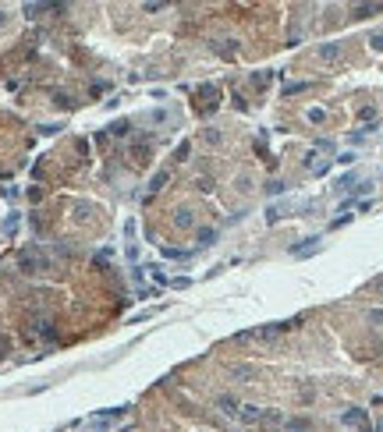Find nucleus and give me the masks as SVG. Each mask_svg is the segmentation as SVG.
Here are the masks:
<instances>
[{"instance_id": "obj_1", "label": "nucleus", "mask_w": 383, "mask_h": 432, "mask_svg": "<svg viewBox=\"0 0 383 432\" xmlns=\"http://www.w3.org/2000/svg\"><path fill=\"white\" fill-rule=\"evenodd\" d=\"M238 418H245V422H259V408H256V404H241V408H238Z\"/></svg>"}, {"instance_id": "obj_2", "label": "nucleus", "mask_w": 383, "mask_h": 432, "mask_svg": "<svg viewBox=\"0 0 383 432\" xmlns=\"http://www.w3.org/2000/svg\"><path fill=\"white\" fill-rule=\"evenodd\" d=\"M380 11H383V4H359V7H355L359 18H373V14H380Z\"/></svg>"}, {"instance_id": "obj_8", "label": "nucleus", "mask_w": 383, "mask_h": 432, "mask_svg": "<svg viewBox=\"0 0 383 432\" xmlns=\"http://www.w3.org/2000/svg\"><path fill=\"white\" fill-rule=\"evenodd\" d=\"M369 319H373V322H383V308H373V312H369Z\"/></svg>"}, {"instance_id": "obj_3", "label": "nucleus", "mask_w": 383, "mask_h": 432, "mask_svg": "<svg viewBox=\"0 0 383 432\" xmlns=\"http://www.w3.org/2000/svg\"><path fill=\"white\" fill-rule=\"evenodd\" d=\"M312 252H319V237H309V245L291 248V255H312Z\"/></svg>"}, {"instance_id": "obj_6", "label": "nucleus", "mask_w": 383, "mask_h": 432, "mask_svg": "<svg viewBox=\"0 0 383 432\" xmlns=\"http://www.w3.org/2000/svg\"><path fill=\"white\" fill-rule=\"evenodd\" d=\"M319 53H323V57H326V61H330V57H337V53H341V50H337V46H323V50H319Z\"/></svg>"}, {"instance_id": "obj_5", "label": "nucleus", "mask_w": 383, "mask_h": 432, "mask_svg": "<svg viewBox=\"0 0 383 432\" xmlns=\"http://www.w3.org/2000/svg\"><path fill=\"white\" fill-rule=\"evenodd\" d=\"M220 408H224V411H227V415H238V404H234V400H231V397H220Z\"/></svg>"}, {"instance_id": "obj_7", "label": "nucleus", "mask_w": 383, "mask_h": 432, "mask_svg": "<svg viewBox=\"0 0 383 432\" xmlns=\"http://www.w3.org/2000/svg\"><path fill=\"white\" fill-rule=\"evenodd\" d=\"M323 117H326L323 110H309V121H316V124H323Z\"/></svg>"}, {"instance_id": "obj_4", "label": "nucleus", "mask_w": 383, "mask_h": 432, "mask_svg": "<svg viewBox=\"0 0 383 432\" xmlns=\"http://www.w3.org/2000/svg\"><path fill=\"white\" fill-rule=\"evenodd\" d=\"M344 422H351V425H366V411H348Z\"/></svg>"}]
</instances>
